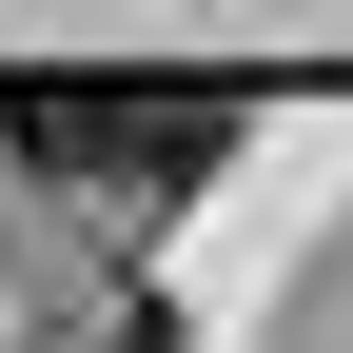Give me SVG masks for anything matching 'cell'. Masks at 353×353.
I'll use <instances>...</instances> for the list:
<instances>
[{
	"label": "cell",
	"instance_id": "1",
	"mask_svg": "<svg viewBox=\"0 0 353 353\" xmlns=\"http://www.w3.org/2000/svg\"><path fill=\"white\" fill-rule=\"evenodd\" d=\"M20 138L39 157H79V176H118V196H176V176H196L216 138H236V99H216V79H118V99H20Z\"/></svg>",
	"mask_w": 353,
	"mask_h": 353
},
{
	"label": "cell",
	"instance_id": "2",
	"mask_svg": "<svg viewBox=\"0 0 353 353\" xmlns=\"http://www.w3.org/2000/svg\"><path fill=\"white\" fill-rule=\"evenodd\" d=\"M118 353H176V334H157V314H118Z\"/></svg>",
	"mask_w": 353,
	"mask_h": 353
}]
</instances>
